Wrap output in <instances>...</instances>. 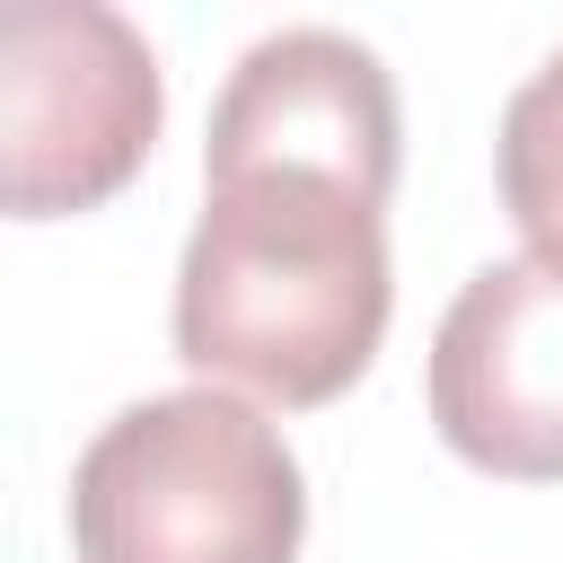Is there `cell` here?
Returning a JSON list of instances; mask_svg holds the SVG:
<instances>
[{
    "instance_id": "6da1fadb",
    "label": "cell",
    "mask_w": 563,
    "mask_h": 563,
    "mask_svg": "<svg viewBox=\"0 0 563 563\" xmlns=\"http://www.w3.org/2000/svg\"><path fill=\"white\" fill-rule=\"evenodd\" d=\"M387 220L343 176L238 167L202 176L176 264V352L264 405H334L387 334Z\"/></svg>"
},
{
    "instance_id": "7a4b0ae2",
    "label": "cell",
    "mask_w": 563,
    "mask_h": 563,
    "mask_svg": "<svg viewBox=\"0 0 563 563\" xmlns=\"http://www.w3.org/2000/svg\"><path fill=\"white\" fill-rule=\"evenodd\" d=\"M299 528L308 484L290 440L220 387L123 405L70 466L79 563H290Z\"/></svg>"
},
{
    "instance_id": "5b68a950",
    "label": "cell",
    "mask_w": 563,
    "mask_h": 563,
    "mask_svg": "<svg viewBox=\"0 0 563 563\" xmlns=\"http://www.w3.org/2000/svg\"><path fill=\"white\" fill-rule=\"evenodd\" d=\"M238 167H308V176H343L352 194L387 202L396 88L378 53L334 26H282L246 44V62L229 70L211 106V141H202V176H238Z\"/></svg>"
},
{
    "instance_id": "277c9868",
    "label": "cell",
    "mask_w": 563,
    "mask_h": 563,
    "mask_svg": "<svg viewBox=\"0 0 563 563\" xmlns=\"http://www.w3.org/2000/svg\"><path fill=\"white\" fill-rule=\"evenodd\" d=\"M440 440L510 484H563V246L484 264L431 334Z\"/></svg>"
},
{
    "instance_id": "8992f818",
    "label": "cell",
    "mask_w": 563,
    "mask_h": 563,
    "mask_svg": "<svg viewBox=\"0 0 563 563\" xmlns=\"http://www.w3.org/2000/svg\"><path fill=\"white\" fill-rule=\"evenodd\" d=\"M493 167H501V211L528 229V246H563V44L501 106Z\"/></svg>"
},
{
    "instance_id": "3957f363",
    "label": "cell",
    "mask_w": 563,
    "mask_h": 563,
    "mask_svg": "<svg viewBox=\"0 0 563 563\" xmlns=\"http://www.w3.org/2000/svg\"><path fill=\"white\" fill-rule=\"evenodd\" d=\"M158 141V53L106 0H18L0 18V185L18 220L97 211Z\"/></svg>"
}]
</instances>
